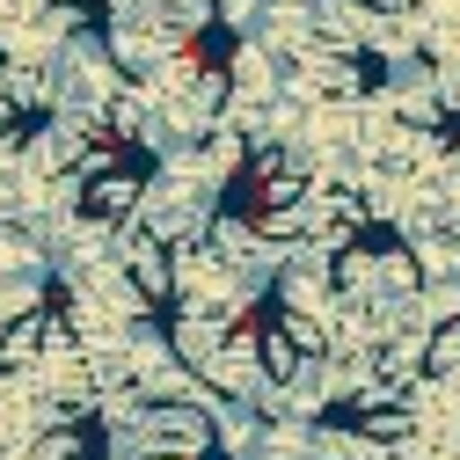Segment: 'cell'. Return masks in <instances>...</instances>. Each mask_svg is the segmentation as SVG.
I'll list each match as a JSON object with an SVG mask.
<instances>
[{"instance_id":"6da1fadb","label":"cell","mask_w":460,"mask_h":460,"mask_svg":"<svg viewBox=\"0 0 460 460\" xmlns=\"http://www.w3.org/2000/svg\"><path fill=\"white\" fill-rule=\"evenodd\" d=\"M161 176V154L146 139H95L81 154V168L66 176V198H74V219L88 226V234H110V226H125L146 198V183Z\"/></svg>"}]
</instances>
